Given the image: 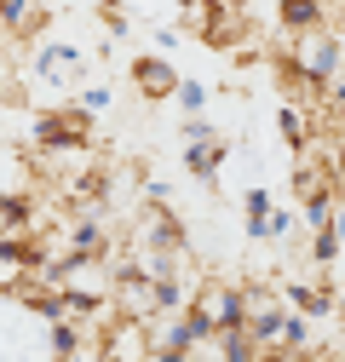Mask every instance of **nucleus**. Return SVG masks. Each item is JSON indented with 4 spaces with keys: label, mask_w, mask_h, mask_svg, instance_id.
I'll list each match as a JSON object with an SVG mask.
<instances>
[{
    "label": "nucleus",
    "mask_w": 345,
    "mask_h": 362,
    "mask_svg": "<svg viewBox=\"0 0 345 362\" xmlns=\"http://www.w3.org/2000/svg\"><path fill=\"white\" fill-rule=\"evenodd\" d=\"M190 316L207 328V334H230V328H247V310H242V282H225V276H201L196 293H190Z\"/></svg>",
    "instance_id": "f257e3e1"
},
{
    "label": "nucleus",
    "mask_w": 345,
    "mask_h": 362,
    "mask_svg": "<svg viewBox=\"0 0 345 362\" xmlns=\"http://www.w3.org/2000/svg\"><path fill=\"white\" fill-rule=\"evenodd\" d=\"M242 310H247V334L259 339V345H282V328H288V299H282V288L276 282H259V276H247L242 282Z\"/></svg>",
    "instance_id": "f03ea898"
},
{
    "label": "nucleus",
    "mask_w": 345,
    "mask_h": 362,
    "mask_svg": "<svg viewBox=\"0 0 345 362\" xmlns=\"http://www.w3.org/2000/svg\"><path fill=\"white\" fill-rule=\"evenodd\" d=\"M86 144H93V115H86L81 104L40 110L35 115V150H47V156H81Z\"/></svg>",
    "instance_id": "7ed1b4c3"
},
{
    "label": "nucleus",
    "mask_w": 345,
    "mask_h": 362,
    "mask_svg": "<svg viewBox=\"0 0 345 362\" xmlns=\"http://www.w3.org/2000/svg\"><path fill=\"white\" fill-rule=\"evenodd\" d=\"M110 310L121 316V322H144V328H150L156 316L167 310V293L144 276L139 264H121V270H115V288H110Z\"/></svg>",
    "instance_id": "20e7f679"
},
{
    "label": "nucleus",
    "mask_w": 345,
    "mask_h": 362,
    "mask_svg": "<svg viewBox=\"0 0 345 362\" xmlns=\"http://www.w3.org/2000/svg\"><path fill=\"white\" fill-rule=\"evenodd\" d=\"M288 58L328 93V86L345 75V40H339L334 29H311V35H293V40H288Z\"/></svg>",
    "instance_id": "39448f33"
},
{
    "label": "nucleus",
    "mask_w": 345,
    "mask_h": 362,
    "mask_svg": "<svg viewBox=\"0 0 345 362\" xmlns=\"http://www.w3.org/2000/svg\"><path fill=\"white\" fill-rule=\"evenodd\" d=\"M29 75L40 86H58V93H75V86H93L86 81V52L75 47V40H40L35 47V64Z\"/></svg>",
    "instance_id": "423d86ee"
},
{
    "label": "nucleus",
    "mask_w": 345,
    "mask_h": 362,
    "mask_svg": "<svg viewBox=\"0 0 345 362\" xmlns=\"http://www.w3.org/2000/svg\"><path fill=\"white\" fill-rule=\"evenodd\" d=\"M127 242H133V253H190L185 224H179V213H172L167 202H150L139 213V230L127 236Z\"/></svg>",
    "instance_id": "0eeeda50"
},
{
    "label": "nucleus",
    "mask_w": 345,
    "mask_h": 362,
    "mask_svg": "<svg viewBox=\"0 0 345 362\" xmlns=\"http://www.w3.org/2000/svg\"><path fill=\"white\" fill-rule=\"evenodd\" d=\"M156 356V339L144 322H121V316L110 310L104 322V339H98V362H150Z\"/></svg>",
    "instance_id": "6e6552de"
},
{
    "label": "nucleus",
    "mask_w": 345,
    "mask_h": 362,
    "mask_svg": "<svg viewBox=\"0 0 345 362\" xmlns=\"http://www.w3.org/2000/svg\"><path fill=\"white\" fill-rule=\"evenodd\" d=\"M196 23H201V40L213 52H230L236 40H247V6H230V0H207L196 12Z\"/></svg>",
    "instance_id": "1a4fd4ad"
},
{
    "label": "nucleus",
    "mask_w": 345,
    "mask_h": 362,
    "mask_svg": "<svg viewBox=\"0 0 345 362\" xmlns=\"http://www.w3.org/2000/svg\"><path fill=\"white\" fill-rule=\"evenodd\" d=\"M127 75H133V86H139V98H150V104H161V98H179V69H172L167 58H133L127 64Z\"/></svg>",
    "instance_id": "9d476101"
},
{
    "label": "nucleus",
    "mask_w": 345,
    "mask_h": 362,
    "mask_svg": "<svg viewBox=\"0 0 345 362\" xmlns=\"http://www.w3.org/2000/svg\"><path fill=\"white\" fill-rule=\"evenodd\" d=\"M276 288H282L288 310L311 316V322H328V316H334V288H328V282H299V276H282Z\"/></svg>",
    "instance_id": "9b49d317"
},
{
    "label": "nucleus",
    "mask_w": 345,
    "mask_h": 362,
    "mask_svg": "<svg viewBox=\"0 0 345 362\" xmlns=\"http://www.w3.org/2000/svg\"><path fill=\"white\" fill-rule=\"evenodd\" d=\"M52 6L47 0H0V29H6L12 40H35L40 29H47Z\"/></svg>",
    "instance_id": "f8f14e48"
},
{
    "label": "nucleus",
    "mask_w": 345,
    "mask_h": 362,
    "mask_svg": "<svg viewBox=\"0 0 345 362\" xmlns=\"http://www.w3.org/2000/svg\"><path fill=\"white\" fill-rule=\"evenodd\" d=\"M18 305H23L29 316H40V322H75V305L64 299V288H40V282H29V288L18 293Z\"/></svg>",
    "instance_id": "ddd939ff"
},
{
    "label": "nucleus",
    "mask_w": 345,
    "mask_h": 362,
    "mask_svg": "<svg viewBox=\"0 0 345 362\" xmlns=\"http://www.w3.org/2000/svg\"><path fill=\"white\" fill-rule=\"evenodd\" d=\"M276 23L288 35H311V29H328V6L322 0H276Z\"/></svg>",
    "instance_id": "4468645a"
},
{
    "label": "nucleus",
    "mask_w": 345,
    "mask_h": 362,
    "mask_svg": "<svg viewBox=\"0 0 345 362\" xmlns=\"http://www.w3.org/2000/svg\"><path fill=\"white\" fill-rule=\"evenodd\" d=\"M64 196H69L75 207H104V196H110V173H104V167H81V173H69V178H64Z\"/></svg>",
    "instance_id": "2eb2a0df"
},
{
    "label": "nucleus",
    "mask_w": 345,
    "mask_h": 362,
    "mask_svg": "<svg viewBox=\"0 0 345 362\" xmlns=\"http://www.w3.org/2000/svg\"><path fill=\"white\" fill-rule=\"evenodd\" d=\"M40 224H35V202L18 190V196H0V242H12V236H35Z\"/></svg>",
    "instance_id": "dca6fc26"
},
{
    "label": "nucleus",
    "mask_w": 345,
    "mask_h": 362,
    "mask_svg": "<svg viewBox=\"0 0 345 362\" xmlns=\"http://www.w3.org/2000/svg\"><path fill=\"white\" fill-rule=\"evenodd\" d=\"M225 156H230V144L225 139H207V144H185V167H190V178H219V167H225Z\"/></svg>",
    "instance_id": "f3484780"
},
{
    "label": "nucleus",
    "mask_w": 345,
    "mask_h": 362,
    "mask_svg": "<svg viewBox=\"0 0 345 362\" xmlns=\"http://www.w3.org/2000/svg\"><path fill=\"white\" fill-rule=\"evenodd\" d=\"M47 351L58 362H81V322H52L47 328Z\"/></svg>",
    "instance_id": "a211bd4d"
},
{
    "label": "nucleus",
    "mask_w": 345,
    "mask_h": 362,
    "mask_svg": "<svg viewBox=\"0 0 345 362\" xmlns=\"http://www.w3.org/2000/svg\"><path fill=\"white\" fill-rule=\"evenodd\" d=\"M276 127H282V139H288L299 156H305V139H311V110H299V104H282Z\"/></svg>",
    "instance_id": "6ab92c4d"
},
{
    "label": "nucleus",
    "mask_w": 345,
    "mask_h": 362,
    "mask_svg": "<svg viewBox=\"0 0 345 362\" xmlns=\"http://www.w3.org/2000/svg\"><path fill=\"white\" fill-rule=\"evenodd\" d=\"M293 224H299V218L276 207V213H271L265 224H259V230H247V236H253V242H288V236H293Z\"/></svg>",
    "instance_id": "aec40b11"
},
{
    "label": "nucleus",
    "mask_w": 345,
    "mask_h": 362,
    "mask_svg": "<svg viewBox=\"0 0 345 362\" xmlns=\"http://www.w3.org/2000/svg\"><path fill=\"white\" fill-rule=\"evenodd\" d=\"M242 213H247V230H259L276 207H271V196H265V185H247V196H242Z\"/></svg>",
    "instance_id": "412c9836"
},
{
    "label": "nucleus",
    "mask_w": 345,
    "mask_h": 362,
    "mask_svg": "<svg viewBox=\"0 0 345 362\" xmlns=\"http://www.w3.org/2000/svg\"><path fill=\"white\" fill-rule=\"evenodd\" d=\"M311 328H317L311 316H299V310H293V316H288V328H282V351H311Z\"/></svg>",
    "instance_id": "4be33fe9"
},
{
    "label": "nucleus",
    "mask_w": 345,
    "mask_h": 362,
    "mask_svg": "<svg viewBox=\"0 0 345 362\" xmlns=\"http://www.w3.org/2000/svg\"><path fill=\"white\" fill-rule=\"evenodd\" d=\"M179 110H185V121H196L207 110V81H179Z\"/></svg>",
    "instance_id": "5701e85b"
},
{
    "label": "nucleus",
    "mask_w": 345,
    "mask_h": 362,
    "mask_svg": "<svg viewBox=\"0 0 345 362\" xmlns=\"http://www.w3.org/2000/svg\"><path fill=\"white\" fill-rule=\"evenodd\" d=\"M185 362H225V334H201V339L185 351Z\"/></svg>",
    "instance_id": "b1692460"
},
{
    "label": "nucleus",
    "mask_w": 345,
    "mask_h": 362,
    "mask_svg": "<svg viewBox=\"0 0 345 362\" xmlns=\"http://www.w3.org/2000/svg\"><path fill=\"white\" fill-rule=\"evenodd\" d=\"M75 104H81L86 115H98V110H110V86H98V81H93V86H81V98H75Z\"/></svg>",
    "instance_id": "393cba45"
},
{
    "label": "nucleus",
    "mask_w": 345,
    "mask_h": 362,
    "mask_svg": "<svg viewBox=\"0 0 345 362\" xmlns=\"http://www.w3.org/2000/svg\"><path fill=\"white\" fill-rule=\"evenodd\" d=\"M179 132H185V144H207V139H219V127H213L207 115H196V121H185Z\"/></svg>",
    "instance_id": "a878e982"
},
{
    "label": "nucleus",
    "mask_w": 345,
    "mask_h": 362,
    "mask_svg": "<svg viewBox=\"0 0 345 362\" xmlns=\"http://www.w3.org/2000/svg\"><path fill=\"white\" fill-rule=\"evenodd\" d=\"M259 362H317V356H311V351H282V345H271Z\"/></svg>",
    "instance_id": "bb28decb"
},
{
    "label": "nucleus",
    "mask_w": 345,
    "mask_h": 362,
    "mask_svg": "<svg viewBox=\"0 0 345 362\" xmlns=\"http://www.w3.org/2000/svg\"><path fill=\"white\" fill-rule=\"evenodd\" d=\"M104 23H110V29H115V35H121V29H127V12H121V6H115V0H110V6H104Z\"/></svg>",
    "instance_id": "cd10ccee"
},
{
    "label": "nucleus",
    "mask_w": 345,
    "mask_h": 362,
    "mask_svg": "<svg viewBox=\"0 0 345 362\" xmlns=\"http://www.w3.org/2000/svg\"><path fill=\"white\" fill-rule=\"evenodd\" d=\"M328 98H334V104H339V110H345V75H339V81H334V86H328Z\"/></svg>",
    "instance_id": "c85d7f7f"
},
{
    "label": "nucleus",
    "mask_w": 345,
    "mask_h": 362,
    "mask_svg": "<svg viewBox=\"0 0 345 362\" xmlns=\"http://www.w3.org/2000/svg\"><path fill=\"white\" fill-rule=\"evenodd\" d=\"M172 6H179V12H201V6H207V0H172Z\"/></svg>",
    "instance_id": "c756f323"
}]
</instances>
